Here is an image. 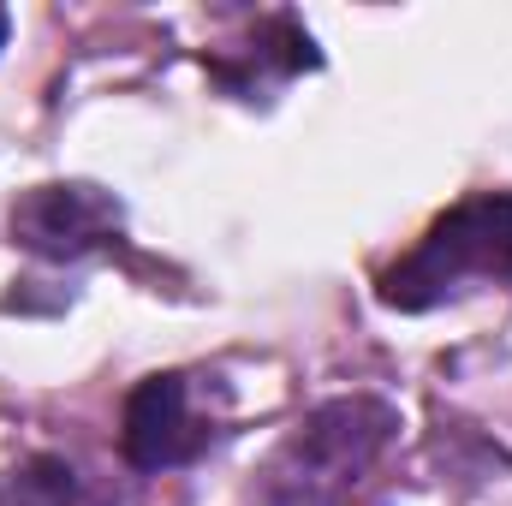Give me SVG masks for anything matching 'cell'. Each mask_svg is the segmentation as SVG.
<instances>
[{
	"mask_svg": "<svg viewBox=\"0 0 512 506\" xmlns=\"http://www.w3.org/2000/svg\"><path fill=\"white\" fill-rule=\"evenodd\" d=\"M399 441V405L382 393H340L304 411L256 471L251 506H346Z\"/></svg>",
	"mask_w": 512,
	"mask_h": 506,
	"instance_id": "obj_1",
	"label": "cell"
},
{
	"mask_svg": "<svg viewBox=\"0 0 512 506\" xmlns=\"http://www.w3.org/2000/svg\"><path fill=\"white\" fill-rule=\"evenodd\" d=\"M489 286L512 292V191H471L441 209L423 239L376 274V304L399 316H429Z\"/></svg>",
	"mask_w": 512,
	"mask_h": 506,
	"instance_id": "obj_2",
	"label": "cell"
},
{
	"mask_svg": "<svg viewBox=\"0 0 512 506\" xmlns=\"http://www.w3.org/2000/svg\"><path fill=\"white\" fill-rule=\"evenodd\" d=\"M227 429V393L197 370H155L120 405V459L137 477H167L197 465Z\"/></svg>",
	"mask_w": 512,
	"mask_h": 506,
	"instance_id": "obj_3",
	"label": "cell"
},
{
	"mask_svg": "<svg viewBox=\"0 0 512 506\" xmlns=\"http://www.w3.org/2000/svg\"><path fill=\"white\" fill-rule=\"evenodd\" d=\"M6 227H12V245L36 262H84L126 239V203L90 179H48L18 191Z\"/></svg>",
	"mask_w": 512,
	"mask_h": 506,
	"instance_id": "obj_4",
	"label": "cell"
},
{
	"mask_svg": "<svg viewBox=\"0 0 512 506\" xmlns=\"http://www.w3.org/2000/svg\"><path fill=\"white\" fill-rule=\"evenodd\" d=\"M203 72L233 102H268L298 72H322V48H316V36L304 30L298 12H262L251 30H245L239 48L203 54Z\"/></svg>",
	"mask_w": 512,
	"mask_h": 506,
	"instance_id": "obj_5",
	"label": "cell"
},
{
	"mask_svg": "<svg viewBox=\"0 0 512 506\" xmlns=\"http://www.w3.org/2000/svg\"><path fill=\"white\" fill-rule=\"evenodd\" d=\"M0 506H131V495L114 489L108 477L84 471L78 459L42 447V453H24L0 477Z\"/></svg>",
	"mask_w": 512,
	"mask_h": 506,
	"instance_id": "obj_6",
	"label": "cell"
},
{
	"mask_svg": "<svg viewBox=\"0 0 512 506\" xmlns=\"http://www.w3.org/2000/svg\"><path fill=\"white\" fill-rule=\"evenodd\" d=\"M6 42H12V12L0 6V48H6Z\"/></svg>",
	"mask_w": 512,
	"mask_h": 506,
	"instance_id": "obj_7",
	"label": "cell"
}]
</instances>
